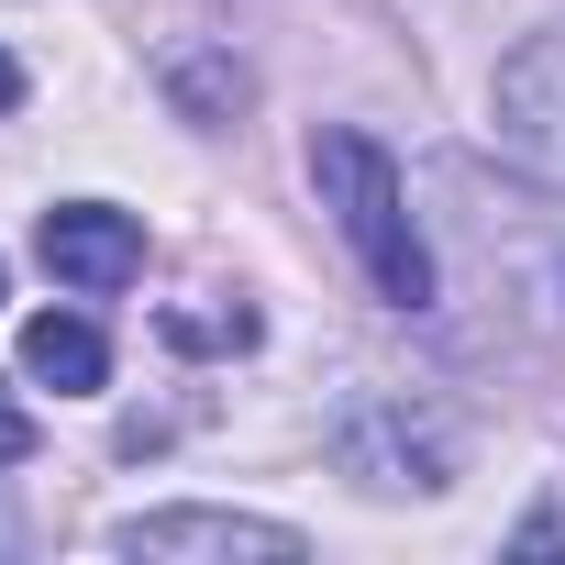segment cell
<instances>
[{
	"label": "cell",
	"instance_id": "obj_1",
	"mask_svg": "<svg viewBox=\"0 0 565 565\" xmlns=\"http://www.w3.org/2000/svg\"><path fill=\"white\" fill-rule=\"evenodd\" d=\"M311 189H322V211L344 222V244L366 255V277H377V300H399V311H422L433 300V255H422V233H411V200H399V167H388V145H366V134H311Z\"/></svg>",
	"mask_w": 565,
	"mask_h": 565
},
{
	"label": "cell",
	"instance_id": "obj_2",
	"mask_svg": "<svg viewBox=\"0 0 565 565\" xmlns=\"http://www.w3.org/2000/svg\"><path fill=\"white\" fill-rule=\"evenodd\" d=\"M488 122H499V145H510L532 178H554V189H565V23H554V34H532V45L499 67Z\"/></svg>",
	"mask_w": 565,
	"mask_h": 565
},
{
	"label": "cell",
	"instance_id": "obj_3",
	"mask_svg": "<svg viewBox=\"0 0 565 565\" xmlns=\"http://www.w3.org/2000/svg\"><path fill=\"white\" fill-rule=\"evenodd\" d=\"M333 455H344L366 488H444V477H455V433L422 422V411H399V399H355L344 433H333Z\"/></svg>",
	"mask_w": 565,
	"mask_h": 565
},
{
	"label": "cell",
	"instance_id": "obj_4",
	"mask_svg": "<svg viewBox=\"0 0 565 565\" xmlns=\"http://www.w3.org/2000/svg\"><path fill=\"white\" fill-rule=\"evenodd\" d=\"M34 244H45V277H67V289H89V300H111V289L145 277V222L111 211V200H56Z\"/></svg>",
	"mask_w": 565,
	"mask_h": 565
},
{
	"label": "cell",
	"instance_id": "obj_5",
	"mask_svg": "<svg viewBox=\"0 0 565 565\" xmlns=\"http://www.w3.org/2000/svg\"><path fill=\"white\" fill-rule=\"evenodd\" d=\"M111 554H145V565H178V554H266V565H289L300 532L289 521H255V510H145L111 532Z\"/></svg>",
	"mask_w": 565,
	"mask_h": 565
},
{
	"label": "cell",
	"instance_id": "obj_6",
	"mask_svg": "<svg viewBox=\"0 0 565 565\" xmlns=\"http://www.w3.org/2000/svg\"><path fill=\"white\" fill-rule=\"evenodd\" d=\"M23 377H34V388H67V399H89V388L111 377V344H100V322H78V311H34V322H23Z\"/></svg>",
	"mask_w": 565,
	"mask_h": 565
},
{
	"label": "cell",
	"instance_id": "obj_7",
	"mask_svg": "<svg viewBox=\"0 0 565 565\" xmlns=\"http://www.w3.org/2000/svg\"><path fill=\"white\" fill-rule=\"evenodd\" d=\"M34 455V411L12 399V377H0V466H23Z\"/></svg>",
	"mask_w": 565,
	"mask_h": 565
},
{
	"label": "cell",
	"instance_id": "obj_8",
	"mask_svg": "<svg viewBox=\"0 0 565 565\" xmlns=\"http://www.w3.org/2000/svg\"><path fill=\"white\" fill-rule=\"evenodd\" d=\"M12 100H23V67H12V56H0V111H12Z\"/></svg>",
	"mask_w": 565,
	"mask_h": 565
}]
</instances>
